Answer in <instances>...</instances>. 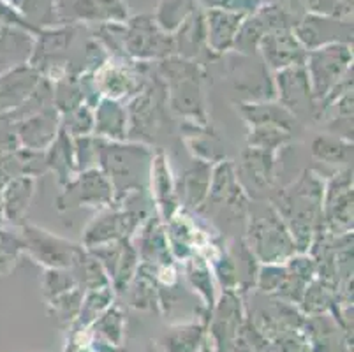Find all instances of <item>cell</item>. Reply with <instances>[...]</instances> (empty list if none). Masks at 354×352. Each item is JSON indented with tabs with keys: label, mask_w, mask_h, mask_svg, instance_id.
Returning <instances> with one entry per match:
<instances>
[{
	"label": "cell",
	"mask_w": 354,
	"mask_h": 352,
	"mask_svg": "<svg viewBox=\"0 0 354 352\" xmlns=\"http://www.w3.org/2000/svg\"><path fill=\"white\" fill-rule=\"evenodd\" d=\"M95 329L99 331V335L108 340V344H120L122 338V324H124V319H122L120 310L118 308H106L101 315L94 321Z\"/></svg>",
	"instance_id": "obj_44"
},
{
	"label": "cell",
	"mask_w": 354,
	"mask_h": 352,
	"mask_svg": "<svg viewBox=\"0 0 354 352\" xmlns=\"http://www.w3.org/2000/svg\"><path fill=\"white\" fill-rule=\"evenodd\" d=\"M86 104L82 80L78 73H69L53 83V106L60 115Z\"/></svg>",
	"instance_id": "obj_33"
},
{
	"label": "cell",
	"mask_w": 354,
	"mask_h": 352,
	"mask_svg": "<svg viewBox=\"0 0 354 352\" xmlns=\"http://www.w3.org/2000/svg\"><path fill=\"white\" fill-rule=\"evenodd\" d=\"M323 229L331 237L353 232V166L324 183Z\"/></svg>",
	"instance_id": "obj_11"
},
{
	"label": "cell",
	"mask_w": 354,
	"mask_h": 352,
	"mask_svg": "<svg viewBox=\"0 0 354 352\" xmlns=\"http://www.w3.org/2000/svg\"><path fill=\"white\" fill-rule=\"evenodd\" d=\"M291 140L292 131H288V129L279 127V125H256V127H249L247 147L277 154L279 148L291 143Z\"/></svg>",
	"instance_id": "obj_34"
},
{
	"label": "cell",
	"mask_w": 354,
	"mask_h": 352,
	"mask_svg": "<svg viewBox=\"0 0 354 352\" xmlns=\"http://www.w3.org/2000/svg\"><path fill=\"white\" fill-rule=\"evenodd\" d=\"M60 120H62V116L55 106H48L41 111L16 120L15 136L18 147L44 151L59 136Z\"/></svg>",
	"instance_id": "obj_17"
},
{
	"label": "cell",
	"mask_w": 354,
	"mask_h": 352,
	"mask_svg": "<svg viewBox=\"0 0 354 352\" xmlns=\"http://www.w3.org/2000/svg\"><path fill=\"white\" fill-rule=\"evenodd\" d=\"M111 302H113V287L111 286L85 290L78 314L80 326H88L90 322H94L106 308H109Z\"/></svg>",
	"instance_id": "obj_40"
},
{
	"label": "cell",
	"mask_w": 354,
	"mask_h": 352,
	"mask_svg": "<svg viewBox=\"0 0 354 352\" xmlns=\"http://www.w3.org/2000/svg\"><path fill=\"white\" fill-rule=\"evenodd\" d=\"M164 106L166 102V89L160 77L145 80L140 92L129 99L127 106V141L143 143L150 147L156 140L162 124Z\"/></svg>",
	"instance_id": "obj_5"
},
{
	"label": "cell",
	"mask_w": 354,
	"mask_h": 352,
	"mask_svg": "<svg viewBox=\"0 0 354 352\" xmlns=\"http://www.w3.org/2000/svg\"><path fill=\"white\" fill-rule=\"evenodd\" d=\"M83 295H85V290L82 287H74V289L67 290V293H62V295L48 299V305H50L51 312H53L55 317L59 319L60 322H71L74 319H78Z\"/></svg>",
	"instance_id": "obj_42"
},
{
	"label": "cell",
	"mask_w": 354,
	"mask_h": 352,
	"mask_svg": "<svg viewBox=\"0 0 354 352\" xmlns=\"http://www.w3.org/2000/svg\"><path fill=\"white\" fill-rule=\"evenodd\" d=\"M25 254L20 229L0 225V275H9Z\"/></svg>",
	"instance_id": "obj_37"
},
{
	"label": "cell",
	"mask_w": 354,
	"mask_h": 352,
	"mask_svg": "<svg viewBox=\"0 0 354 352\" xmlns=\"http://www.w3.org/2000/svg\"><path fill=\"white\" fill-rule=\"evenodd\" d=\"M275 101L284 106L295 118H315V99L312 93L305 64L282 69L273 76Z\"/></svg>",
	"instance_id": "obj_13"
},
{
	"label": "cell",
	"mask_w": 354,
	"mask_h": 352,
	"mask_svg": "<svg viewBox=\"0 0 354 352\" xmlns=\"http://www.w3.org/2000/svg\"><path fill=\"white\" fill-rule=\"evenodd\" d=\"M265 34H268V28L256 11L252 16L243 18V21H241L236 39H234L233 50L240 55H256L261 39Z\"/></svg>",
	"instance_id": "obj_35"
},
{
	"label": "cell",
	"mask_w": 354,
	"mask_h": 352,
	"mask_svg": "<svg viewBox=\"0 0 354 352\" xmlns=\"http://www.w3.org/2000/svg\"><path fill=\"white\" fill-rule=\"evenodd\" d=\"M268 4L266 6H275V8L282 9L284 12L291 15L292 18L301 19L305 12V0H266Z\"/></svg>",
	"instance_id": "obj_49"
},
{
	"label": "cell",
	"mask_w": 354,
	"mask_h": 352,
	"mask_svg": "<svg viewBox=\"0 0 354 352\" xmlns=\"http://www.w3.org/2000/svg\"><path fill=\"white\" fill-rule=\"evenodd\" d=\"M323 198L324 180L310 169L268 198L300 254L310 250L315 234L323 228Z\"/></svg>",
	"instance_id": "obj_1"
},
{
	"label": "cell",
	"mask_w": 354,
	"mask_h": 352,
	"mask_svg": "<svg viewBox=\"0 0 354 352\" xmlns=\"http://www.w3.org/2000/svg\"><path fill=\"white\" fill-rule=\"evenodd\" d=\"M305 8L310 11V15L319 16H333V18H342V15H349V9L344 8L340 0H305Z\"/></svg>",
	"instance_id": "obj_47"
},
{
	"label": "cell",
	"mask_w": 354,
	"mask_h": 352,
	"mask_svg": "<svg viewBox=\"0 0 354 352\" xmlns=\"http://www.w3.org/2000/svg\"><path fill=\"white\" fill-rule=\"evenodd\" d=\"M69 270L83 290L101 289V287L111 286L108 273L104 271L102 264L85 247H83L82 254L76 257V261H74Z\"/></svg>",
	"instance_id": "obj_32"
},
{
	"label": "cell",
	"mask_w": 354,
	"mask_h": 352,
	"mask_svg": "<svg viewBox=\"0 0 354 352\" xmlns=\"http://www.w3.org/2000/svg\"><path fill=\"white\" fill-rule=\"evenodd\" d=\"M236 180L250 201H266L275 183V154L247 147L233 163Z\"/></svg>",
	"instance_id": "obj_12"
},
{
	"label": "cell",
	"mask_w": 354,
	"mask_h": 352,
	"mask_svg": "<svg viewBox=\"0 0 354 352\" xmlns=\"http://www.w3.org/2000/svg\"><path fill=\"white\" fill-rule=\"evenodd\" d=\"M18 229L25 245V254L44 270H69L83 250V245L57 237L39 225L25 222Z\"/></svg>",
	"instance_id": "obj_8"
},
{
	"label": "cell",
	"mask_w": 354,
	"mask_h": 352,
	"mask_svg": "<svg viewBox=\"0 0 354 352\" xmlns=\"http://www.w3.org/2000/svg\"><path fill=\"white\" fill-rule=\"evenodd\" d=\"M175 55L194 60L207 48V19L203 12H192L175 30Z\"/></svg>",
	"instance_id": "obj_28"
},
{
	"label": "cell",
	"mask_w": 354,
	"mask_h": 352,
	"mask_svg": "<svg viewBox=\"0 0 354 352\" xmlns=\"http://www.w3.org/2000/svg\"><path fill=\"white\" fill-rule=\"evenodd\" d=\"M99 140L127 141V109L122 101L101 97L94 106V132Z\"/></svg>",
	"instance_id": "obj_24"
},
{
	"label": "cell",
	"mask_w": 354,
	"mask_h": 352,
	"mask_svg": "<svg viewBox=\"0 0 354 352\" xmlns=\"http://www.w3.org/2000/svg\"><path fill=\"white\" fill-rule=\"evenodd\" d=\"M257 53L273 73L292 66H301L307 58V50L301 46L292 28H279L263 35Z\"/></svg>",
	"instance_id": "obj_16"
},
{
	"label": "cell",
	"mask_w": 354,
	"mask_h": 352,
	"mask_svg": "<svg viewBox=\"0 0 354 352\" xmlns=\"http://www.w3.org/2000/svg\"><path fill=\"white\" fill-rule=\"evenodd\" d=\"M60 120V129L71 136V138H82V136H92L94 132V108L88 104H82L74 108L73 111L64 113Z\"/></svg>",
	"instance_id": "obj_41"
},
{
	"label": "cell",
	"mask_w": 354,
	"mask_h": 352,
	"mask_svg": "<svg viewBox=\"0 0 354 352\" xmlns=\"http://www.w3.org/2000/svg\"><path fill=\"white\" fill-rule=\"evenodd\" d=\"M305 69L310 80L315 108L326 99L331 90L353 74L351 44L335 43L307 51Z\"/></svg>",
	"instance_id": "obj_6"
},
{
	"label": "cell",
	"mask_w": 354,
	"mask_h": 352,
	"mask_svg": "<svg viewBox=\"0 0 354 352\" xmlns=\"http://www.w3.org/2000/svg\"><path fill=\"white\" fill-rule=\"evenodd\" d=\"M245 16L226 9H212L205 15L207 19V48L214 53L222 55L233 50L238 28Z\"/></svg>",
	"instance_id": "obj_25"
},
{
	"label": "cell",
	"mask_w": 354,
	"mask_h": 352,
	"mask_svg": "<svg viewBox=\"0 0 354 352\" xmlns=\"http://www.w3.org/2000/svg\"><path fill=\"white\" fill-rule=\"evenodd\" d=\"M157 76L166 89V102L173 113L185 122L208 125L207 104H205V71L196 60L178 55L159 60Z\"/></svg>",
	"instance_id": "obj_3"
},
{
	"label": "cell",
	"mask_w": 354,
	"mask_h": 352,
	"mask_svg": "<svg viewBox=\"0 0 354 352\" xmlns=\"http://www.w3.org/2000/svg\"><path fill=\"white\" fill-rule=\"evenodd\" d=\"M238 111L249 127L256 125H279L288 131L295 129L296 118L277 101L238 102Z\"/></svg>",
	"instance_id": "obj_29"
},
{
	"label": "cell",
	"mask_w": 354,
	"mask_h": 352,
	"mask_svg": "<svg viewBox=\"0 0 354 352\" xmlns=\"http://www.w3.org/2000/svg\"><path fill=\"white\" fill-rule=\"evenodd\" d=\"M250 199L240 187L231 160L224 159L212 167L210 189L205 205L199 210H224L233 212L234 215H245L249 210Z\"/></svg>",
	"instance_id": "obj_14"
},
{
	"label": "cell",
	"mask_w": 354,
	"mask_h": 352,
	"mask_svg": "<svg viewBox=\"0 0 354 352\" xmlns=\"http://www.w3.org/2000/svg\"><path fill=\"white\" fill-rule=\"evenodd\" d=\"M196 0H162L156 21L164 32L171 34L194 12Z\"/></svg>",
	"instance_id": "obj_39"
},
{
	"label": "cell",
	"mask_w": 354,
	"mask_h": 352,
	"mask_svg": "<svg viewBox=\"0 0 354 352\" xmlns=\"http://www.w3.org/2000/svg\"><path fill=\"white\" fill-rule=\"evenodd\" d=\"M286 277V264H261L257 268L256 286L261 293L273 295L279 290Z\"/></svg>",
	"instance_id": "obj_46"
},
{
	"label": "cell",
	"mask_w": 354,
	"mask_h": 352,
	"mask_svg": "<svg viewBox=\"0 0 354 352\" xmlns=\"http://www.w3.org/2000/svg\"><path fill=\"white\" fill-rule=\"evenodd\" d=\"M145 219H148L145 212L125 206H109L101 210L83 231L82 245L85 248H94L113 241L133 240Z\"/></svg>",
	"instance_id": "obj_9"
},
{
	"label": "cell",
	"mask_w": 354,
	"mask_h": 352,
	"mask_svg": "<svg viewBox=\"0 0 354 352\" xmlns=\"http://www.w3.org/2000/svg\"><path fill=\"white\" fill-rule=\"evenodd\" d=\"M97 140V169L104 173L115 192L113 206H122L131 196L148 190L152 147L134 141Z\"/></svg>",
	"instance_id": "obj_2"
},
{
	"label": "cell",
	"mask_w": 354,
	"mask_h": 352,
	"mask_svg": "<svg viewBox=\"0 0 354 352\" xmlns=\"http://www.w3.org/2000/svg\"><path fill=\"white\" fill-rule=\"evenodd\" d=\"M231 83H233V90L240 97L238 102L275 101V83L263 60L233 67Z\"/></svg>",
	"instance_id": "obj_20"
},
{
	"label": "cell",
	"mask_w": 354,
	"mask_h": 352,
	"mask_svg": "<svg viewBox=\"0 0 354 352\" xmlns=\"http://www.w3.org/2000/svg\"><path fill=\"white\" fill-rule=\"evenodd\" d=\"M148 190L152 192V203L156 205L157 217L162 224H166L182 208V205H180L178 190H176V182L169 167V160L164 151L153 154Z\"/></svg>",
	"instance_id": "obj_18"
},
{
	"label": "cell",
	"mask_w": 354,
	"mask_h": 352,
	"mask_svg": "<svg viewBox=\"0 0 354 352\" xmlns=\"http://www.w3.org/2000/svg\"><path fill=\"white\" fill-rule=\"evenodd\" d=\"M295 35L307 51L335 43H353V24L333 16L305 15L292 28Z\"/></svg>",
	"instance_id": "obj_15"
},
{
	"label": "cell",
	"mask_w": 354,
	"mask_h": 352,
	"mask_svg": "<svg viewBox=\"0 0 354 352\" xmlns=\"http://www.w3.org/2000/svg\"><path fill=\"white\" fill-rule=\"evenodd\" d=\"M310 154L315 160L328 166L351 167L353 166V141L333 134L315 136L310 143Z\"/></svg>",
	"instance_id": "obj_30"
},
{
	"label": "cell",
	"mask_w": 354,
	"mask_h": 352,
	"mask_svg": "<svg viewBox=\"0 0 354 352\" xmlns=\"http://www.w3.org/2000/svg\"><path fill=\"white\" fill-rule=\"evenodd\" d=\"M141 77H143L141 74H138L129 66L115 64L111 60H108L104 66L92 73V80H94L99 95L115 99V101H122L127 97L131 99L134 93L140 92L145 83V80H141Z\"/></svg>",
	"instance_id": "obj_21"
},
{
	"label": "cell",
	"mask_w": 354,
	"mask_h": 352,
	"mask_svg": "<svg viewBox=\"0 0 354 352\" xmlns=\"http://www.w3.org/2000/svg\"><path fill=\"white\" fill-rule=\"evenodd\" d=\"M80 287L71 270H44L43 275V293L46 299L67 293V290Z\"/></svg>",
	"instance_id": "obj_43"
},
{
	"label": "cell",
	"mask_w": 354,
	"mask_h": 352,
	"mask_svg": "<svg viewBox=\"0 0 354 352\" xmlns=\"http://www.w3.org/2000/svg\"><path fill=\"white\" fill-rule=\"evenodd\" d=\"M185 275H187L189 284L192 289L201 296L205 305L208 308L215 306V290H214V271H212L210 263L199 254H192L191 257L185 259L183 264Z\"/></svg>",
	"instance_id": "obj_31"
},
{
	"label": "cell",
	"mask_w": 354,
	"mask_h": 352,
	"mask_svg": "<svg viewBox=\"0 0 354 352\" xmlns=\"http://www.w3.org/2000/svg\"><path fill=\"white\" fill-rule=\"evenodd\" d=\"M203 335H205V328L196 322L175 326L164 338L166 352H198Z\"/></svg>",
	"instance_id": "obj_38"
},
{
	"label": "cell",
	"mask_w": 354,
	"mask_h": 352,
	"mask_svg": "<svg viewBox=\"0 0 354 352\" xmlns=\"http://www.w3.org/2000/svg\"><path fill=\"white\" fill-rule=\"evenodd\" d=\"M212 167L214 164L192 159L191 166L183 171L182 180L180 183H176L180 205L183 203V210H198L199 212V208L205 205L208 189H210Z\"/></svg>",
	"instance_id": "obj_23"
},
{
	"label": "cell",
	"mask_w": 354,
	"mask_h": 352,
	"mask_svg": "<svg viewBox=\"0 0 354 352\" xmlns=\"http://www.w3.org/2000/svg\"><path fill=\"white\" fill-rule=\"evenodd\" d=\"M41 77L43 76L27 62L16 64L0 73V115L9 116L24 106Z\"/></svg>",
	"instance_id": "obj_19"
},
{
	"label": "cell",
	"mask_w": 354,
	"mask_h": 352,
	"mask_svg": "<svg viewBox=\"0 0 354 352\" xmlns=\"http://www.w3.org/2000/svg\"><path fill=\"white\" fill-rule=\"evenodd\" d=\"M183 141L187 145L189 151L194 159L205 160V163L217 164L226 159V154L222 150V143L215 132L208 129V125H198L192 122L183 124Z\"/></svg>",
	"instance_id": "obj_27"
},
{
	"label": "cell",
	"mask_w": 354,
	"mask_h": 352,
	"mask_svg": "<svg viewBox=\"0 0 354 352\" xmlns=\"http://www.w3.org/2000/svg\"><path fill=\"white\" fill-rule=\"evenodd\" d=\"M113 187L97 167L80 171L73 180L62 185V192L55 199L57 212L66 213L80 208L101 210L113 206Z\"/></svg>",
	"instance_id": "obj_7"
},
{
	"label": "cell",
	"mask_w": 354,
	"mask_h": 352,
	"mask_svg": "<svg viewBox=\"0 0 354 352\" xmlns=\"http://www.w3.org/2000/svg\"><path fill=\"white\" fill-rule=\"evenodd\" d=\"M138 268H140V256H138L134 240H124L122 241V250L117 268H115V273L111 277V287L117 293L127 290L129 284H131V280L136 275Z\"/></svg>",
	"instance_id": "obj_36"
},
{
	"label": "cell",
	"mask_w": 354,
	"mask_h": 352,
	"mask_svg": "<svg viewBox=\"0 0 354 352\" xmlns=\"http://www.w3.org/2000/svg\"><path fill=\"white\" fill-rule=\"evenodd\" d=\"M37 178L34 176H15L0 185V208L2 219L12 228L25 224L27 213L30 210L35 196Z\"/></svg>",
	"instance_id": "obj_22"
},
{
	"label": "cell",
	"mask_w": 354,
	"mask_h": 352,
	"mask_svg": "<svg viewBox=\"0 0 354 352\" xmlns=\"http://www.w3.org/2000/svg\"><path fill=\"white\" fill-rule=\"evenodd\" d=\"M245 245L261 264H284L298 254L289 229L270 201H250Z\"/></svg>",
	"instance_id": "obj_4"
},
{
	"label": "cell",
	"mask_w": 354,
	"mask_h": 352,
	"mask_svg": "<svg viewBox=\"0 0 354 352\" xmlns=\"http://www.w3.org/2000/svg\"><path fill=\"white\" fill-rule=\"evenodd\" d=\"M124 51L140 62L164 60L175 55V41L152 16H136L124 28Z\"/></svg>",
	"instance_id": "obj_10"
},
{
	"label": "cell",
	"mask_w": 354,
	"mask_h": 352,
	"mask_svg": "<svg viewBox=\"0 0 354 352\" xmlns=\"http://www.w3.org/2000/svg\"><path fill=\"white\" fill-rule=\"evenodd\" d=\"M44 160H46V169L55 173L60 185H66L69 180H73L78 174L73 138L62 129H60L53 143L44 150Z\"/></svg>",
	"instance_id": "obj_26"
},
{
	"label": "cell",
	"mask_w": 354,
	"mask_h": 352,
	"mask_svg": "<svg viewBox=\"0 0 354 352\" xmlns=\"http://www.w3.org/2000/svg\"><path fill=\"white\" fill-rule=\"evenodd\" d=\"M4 2L6 6H9L11 9H15L16 12L27 16V18L35 19L43 15V11H46L48 8H44V0H0Z\"/></svg>",
	"instance_id": "obj_48"
},
{
	"label": "cell",
	"mask_w": 354,
	"mask_h": 352,
	"mask_svg": "<svg viewBox=\"0 0 354 352\" xmlns=\"http://www.w3.org/2000/svg\"><path fill=\"white\" fill-rule=\"evenodd\" d=\"M73 143L78 173L80 171L97 167V140H95V136L73 138Z\"/></svg>",
	"instance_id": "obj_45"
}]
</instances>
